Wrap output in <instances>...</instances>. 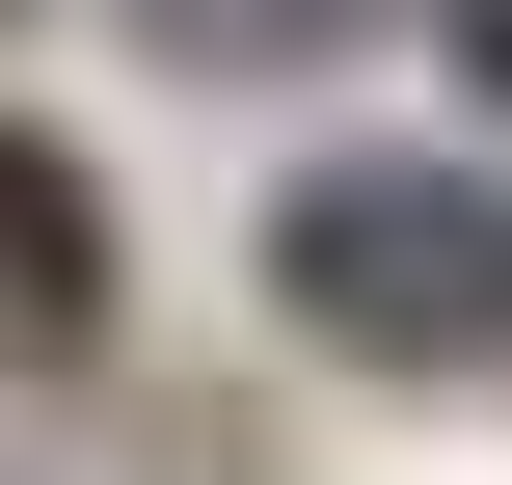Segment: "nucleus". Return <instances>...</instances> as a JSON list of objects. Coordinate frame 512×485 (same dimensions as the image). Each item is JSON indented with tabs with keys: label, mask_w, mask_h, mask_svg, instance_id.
I'll list each match as a JSON object with an SVG mask.
<instances>
[{
	"label": "nucleus",
	"mask_w": 512,
	"mask_h": 485,
	"mask_svg": "<svg viewBox=\"0 0 512 485\" xmlns=\"http://www.w3.org/2000/svg\"><path fill=\"white\" fill-rule=\"evenodd\" d=\"M0 243H27V351L81 378L108 351V189H81V135H0Z\"/></svg>",
	"instance_id": "obj_2"
},
{
	"label": "nucleus",
	"mask_w": 512,
	"mask_h": 485,
	"mask_svg": "<svg viewBox=\"0 0 512 485\" xmlns=\"http://www.w3.org/2000/svg\"><path fill=\"white\" fill-rule=\"evenodd\" d=\"M351 27H378V0H135V54H162V81H324Z\"/></svg>",
	"instance_id": "obj_3"
},
{
	"label": "nucleus",
	"mask_w": 512,
	"mask_h": 485,
	"mask_svg": "<svg viewBox=\"0 0 512 485\" xmlns=\"http://www.w3.org/2000/svg\"><path fill=\"white\" fill-rule=\"evenodd\" d=\"M432 27H459V81H486V108H512V0H432Z\"/></svg>",
	"instance_id": "obj_4"
},
{
	"label": "nucleus",
	"mask_w": 512,
	"mask_h": 485,
	"mask_svg": "<svg viewBox=\"0 0 512 485\" xmlns=\"http://www.w3.org/2000/svg\"><path fill=\"white\" fill-rule=\"evenodd\" d=\"M270 324L351 378H512V189L432 135H351L270 189Z\"/></svg>",
	"instance_id": "obj_1"
}]
</instances>
